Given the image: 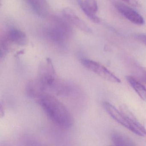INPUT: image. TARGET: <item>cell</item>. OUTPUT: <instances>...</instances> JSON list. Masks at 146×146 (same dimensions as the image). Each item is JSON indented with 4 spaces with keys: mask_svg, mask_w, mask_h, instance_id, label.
<instances>
[{
    "mask_svg": "<svg viewBox=\"0 0 146 146\" xmlns=\"http://www.w3.org/2000/svg\"><path fill=\"white\" fill-rule=\"evenodd\" d=\"M37 99L39 105L54 123L62 128L71 127L73 122L71 114L61 102L46 93Z\"/></svg>",
    "mask_w": 146,
    "mask_h": 146,
    "instance_id": "1",
    "label": "cell"
},
{
    "mask_svg": "<svg viewBox=\"0 0 146 146\" xmlns=\"http://www.w3.org/2000/svg\"><path fill=\"white\" fill-rule=\"evenodd\" d=\"M38 80L44 92L48 90L58 93L64 91V88L58 80L50 59H47L46 63L41 66Z\"/></svg>",
    "mask_w": 146,
    "mask_h": 146,
    "instance_id": "2",
    "label": "cell"
},
{
    "mask_svg": "<svg viewBox=\"0 0 146 146\" xmlns=\"http://www.w3.org/2000/svg\"><path fill=\"white\" fill-rule=\"evenodd\" d=\"M103 106L108 113L119 123L137 135L146 136V132L132 124L125 115L121 111H119L111 103L105 102Z\"/></svg>",
    "mask_w": 146,
    "mask_h": 146,
    "instance_id": "3",
    "label": "cell"
},
{
    "mask_svg": "<svg viewBox=\"0 0 146 146\" xmlns=\"http://www.w3.org/2000/svg\"><path fill=\"white\" fill-rule=\"evenodd\" d=\"M71 32L70 28L64 21L57 19L53 25L47 29L46 35L50 40L61 43L67 40Z\"/></svg>",
    "mask_w": 146,
    "mask_h": 146,
    "instance_id": "4",
    "label": "cell"
},
{
    "mask_svg": "<svg viewBox=\"0 0 146 146\" xmlns=\"http://www.w3.org/2000/svg\"><path fill=\"white\" fill-rule=\"evenodd\" d=\"M81 62L84 67L106 81L115 83L121 82L118 78L100 63L85 58L82 59Z\"/></svg>",
    "mask_w": 146,
    "mask_h": 146,
    "instance_id": "5",
    "label": "cell"
},
{
    "mask_svg": "<svg viewBox=\"0 0 146 146\" xmlns=\"http://www.w3.org/2000/svg\"><path fill=\"white\" fill-rule=\"evenodd\" d=\"M108 1L120 14L132 23L138 25H143L145 23L143 17L133 8L118 0Z\"/></svg>",
    "mask_w": 146,
    "mask_h": 146,
    "instance_id": "6",
    "label": "cell"
},
{
    "mask_svg": "<svg viewBox=\"0 0 146 146\" xmlns=\"http://www.w3.org/2000/svg\"><path fill=\"white\" fill-rule=\"evenodd\" d=\"M63 16L70 23L75 25L80 30L86 33H90L92 30L88 25L69 8H64L62 11Z\"/></svg>",
    "mask_w": 146,
    "mask_h": 146,
    "instance_id": "7",
    "label": "cell"
},
{
    "mask_svg": "<svg viewBox=\"0 0 146 146\" xmlns=\"http://www.w3.org/2000/svg\"><path fill=\"white\" fill-rule=\"evenodd\" d=\"M78 5L87 17L94 21L96 19V13L98 11V5L96 0H76Z\"/></svg>",
    "mask_w": 146,
    "mask_h": 146,
    "instance_id": "8",
    "label": "cell"
},
{
    "mask_svg": "<svg viewBox=\"0 0 146 146\" xmlns=\"http://www.w3.org/2000/svg\"><path fill=\"white\" fill-rule=\"evenodd\" d=\"M31 9L41 17H45L49 13V7L46 0H26Z\"/></svg>",
    "mask_w": 146,
    "mask_h": 146,
    "instance_id": "9",
    "label": "cell"
},
{
    "mask_svg": "<svg viewBox=\"0 0 146 146\" xmlns=\"http://www.w3.org/2000/svg\"><path fill=\"white\" fill-rule=\"evenodd\" d=\"M7 38L9 41L19 46H25L28 43V38L25 33L15 28L9 31Z\"/></svg>",
    "mask_w": 146,
    "mask_h": 146,
    "instance_id": "10",
    "label": "cell"
},
{
    "mask_svg": "<svg viewBox=\"0 0 146 146\" xmlns=\"http://www.w3.org/2000/svg\"><path fill=\"white\" fill-rule=\"evenodd\" d=\"M125 78L128 83L135 90L140 98L146 102V88L132 76H127Z\"/></svg>",
    "mask_w": 146,
    "mask_h": 146,
    "instance_id": "11",
    "label": "cell"
},
{
    "mask_svg": "<svg viewBox=\"0 0 146 146\" xmlns=\"http://www.w3.org/2000/svg\"><path fill=\"white\" fill-rule=\"evenodd\" d=\"M111 139L116 146H133L135 144L128 137L118 132H113L111 135Z\"/></svg>",
    "mask_w": 146,
    "mask_h": 146,
    "instance_id": "12",
    "label": "cell"
},
{
    "mask_svg": "<svg viewBox=\"0 0 146 146\" xmlns=\"http://www.w3.org/2000/svg\"><path fill=\"white\" fill-rule=\"evenodd\" d=\"M120 109V111L126 116L132 124L146 132V129L144 126L138 121L135 115H133L132 113L130 111L128 108L125 106H122Z\"/></svg>",
    "mask_w": 146,
    "mask_h": 146,
    "instance_id": "13",
    "label": "cell"
},
{
    "mask_svg": "<svg viewBox=\"0 0 146 146\" xmlns=\"http://www.w3.org/2000/svg\"><path fill=\"white\" fill-rule=\"evenodd\" d=\"M8 38L7 39H4L1 43V58H2L6 55L8 51V41H9Z\"/></svg>",
    "mask_w": 146,
    "mask_h": 146,
    "instance_id": "14",
    "label": "cell"
},
{
    "mask_svg": "<svg viewBox=\"0 0 146 146\" xmlns=\"http://www.w3.org/2000/svg\"><path fill=\"white\" fill-rule=\"evenodd\" d=\"M135 40L140 42L146 46V34L145 33H135L132 35Z\"/></svg>",
    "mask_w": 146,
    "mask_h": 146,
    "instance_id": "15",
    "label": "cell"
},
{
    "mask_svg": "<svg viewBox=\"0 0 146 146\" xmlns=\"http://www.w3.org/2000/svg\"><path fill=\"white\" fill-rule=\"evenodd\" d=\"M123 2L127 3L133 6L136 7L138 5V4L136 0H121Z\"/></svg>",
    "mask_w": 146,
    "mask_h": 146,
    "instance_id": "16",
    "label": "cell"
},
{
    "mask_svg": "<svg viewBox=\"0 0 146 146\" xmlns=\"http://www.w3.org/2000/svg\"><path fill=\"white\" fill-rule=\"evenodd\" d=\"M141 78L143 82L146 83V72H144L142 73L141 75Z\"/></svg>",
    "mask_w": 146,
    "mask_h": 146,
    "instance_id": "17",
    "label": "cell"
}]
</instances>
